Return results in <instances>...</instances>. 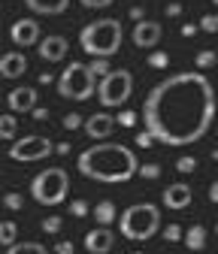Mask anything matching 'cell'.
Listing matches in <instances>:
<instances>
[{
    "instance_id": "cell-1",
    "label": "cell",
    "mask_w": 218,
    "mask_h": 254,
    "mask_svg": "<svg viewBox=\"0 0 218 254\" xmlns=\"http://www.w3.org/2000/svg\"><path fill=\"white\" fill-rule=\"evenodd\" d=\"M215 109V88L200 70L176 73L145 94L143 124L164 145H194L209 133Z\"/></svg>"
},
{
    "instance_id": "cell-2",
    "label": "cell",
    "mask_w": 218,
    "mask_h": 254,
    "mask_svg": "<svg viewBox=\"0 0 218 254\" xmlns=\"http://www.w3.org/2000/svg\"><path fill=\"white\" fill-rule=\"evenodd\" d=\"M140 161L134 148L121 145V142H94L76 157V170L91 179V182H103V185H124L134 176H140Z\"/></svg>"
},
{
    "instance_id": "cell-3",
    "label": "cell",
    "mask_w": 218,
    "mask_h": 254,
    "mask_svg": "<svg viewBox=\"0 0 218 254\" xmlns=\"http://www.w3.org/2000/svg\"><path fill=\"white\" fill-rule=\"evenodd\" d=\"M124 30L118 18H97L79 30V46L91 55V58H112L121 49Z\"/></svg>"
},
{
    "instance_id": "cell-4",
    "label": "cell",
    "mask_w": 218,
    "mask_h": 254,
    "mask_svg": "<svg viewBox=\"0 0 218 254\" xmlns=\"http://www.w3.org/2000/svg\"><path fill=\"white\" fill-rule=\"evenodd\" d=\"M118 230L131 242H145L161 230V212L154 203H134L118 215Z\"/></svg>"
},
{
    "instance_id": "cell-5",
    "label": "cell",
    "mask_w": 218,
    "mask_h": 254,
    "mask_svg": "<svg viewBox=\"0 0 218 254\" xmlns=\"http://www.w3.org/2000/svg\"><path fill=\"white\" fill-rule=\"evenodd\" d=\"M70 194V176L64 167H46L30 179V197L40 206H61Z\"/></svg>"
},
{
    "instance_id": "cell-6",
    "label": "cell",
    "mask_w": 218,
    "mask_h": 254,
    "mask_svg": "<svg viewBox=\"0 0 218 254\" xmlns=\"http://www.w3.org/2000/svg\"><path fill=\"white\" fill-rule=\"evenodd\" d=\"M97 76L91 73V67L88 64H82V61H73L70 67L61 73V79H58V91H61V97H67V100H76V103H82V100H88V97H94L97 94Z\"/></svg>"
},
{
    "instance_id": "cell-7",
    "label": "cell",
    "mask_w": 218,
    "mask_h": 254,
    "mask_svg": "<svg viewBox=\"0 0 218 254\" xmlns=\"http://www.w3.org/2000/svg\"><path fill=\"white\" fill-rule=\"evenodd\" d=\"M134 94V76L128 70H112L106 79H100L97 85V100L103 109H115V106H124L128 97Z\"/></svg>"
},
{
    "instance_id": "cell-8",
    "label": "cell",
    "mask_w": 218,
    "mask_h": 254,
    "mask_svg": "<svg viewBox=\"0 0 218 254\" xmlns=\"http://www.w3.org/2000/svg\"><path fill=\"white\" fill-rule=\"evenodd\" d=\"M49 154H55V142L49 136H21L9 145V157L15 164H37V161H46Z\"/></svg>"
},
{
    "instance_id": "cell-9",
    "label": "cell",
    "mask_w": 218,
    "mask_h": 254,
    "mask_svg": "<svg viewBox=\"0 0 218 254\" xmlns=\"http://www.w3.org/2000/svg\"><path fill=\"white\" fill-rule=\"evenodd\" d=\"M9 37H12V43L21 46V49L40 46V24H37V18H18V21H12Z\"/></svg>"
},
{
    "instance_id": "cell-10",
    "label": "cell",
    "mask_w": 218,
    "mask_h": 254,
    "mask_svg": "<svg viewBox=\"0 0 218 254\" xmlns=\"http://www.w3.org/2000/svg\"><path fill=\"white\" fill-rule=\"evenodd\" d=\"M194 200V190L191 185H185V182H173L164 188V206L173 209V212H182V209H188Z\"/></svg>"
},
{
    "instance_id": "cell-11",
    "label": "cell",
    "mask_w": 218,
    "mask_h": 254,
    "mask_svg": "<svg viewBox=\"0 0 218 254\" xmlns=\"http://www.w3.org/2000/svg\"><path fill=\"white\" fill-rule=\"evenodd\" d=\"M112 248H115L112 227H94L91 233H85V251L88 254H109Z\"/></svg>"
},
{
    "instance_id": "cell-12",
    "label": "cell",
    "mask_w": 218,
    "mask_h": 254,
    "mask_svg": "<svg viewBox=\"0 0 218 254\" xmlns=\"http://www.w3.org/2000/svg\"><path fill=\"white\" fill-rule=\"evenodd\" d=\"M67 37H61V34H49V37H43L40 40V46H37V52H40V58L46 61V64H58L61 58H67Z\"/></svg>"
},
{
    "instance_id": "cell-13",
    "label": "cell",
    "mask_w": 218,
    "mask_h": 254,
    "mask_svg": "<svg viewBox=\"0 0 218 254\" xmlns=\"http://www.w3.org/2000/svg\"><path fill=\"white\" fill-rule=\"evenodd\" d=\"M161 37H164V27L158 24V21H137V27H134V46H140V49H154L161 43Z\"/></svg>"
},
{
    "instance_id": "cell-14",
    "label": "cell",
    "mask_w": 218,
    "mask_h": 254,
    "mask_svg": "<svg viewBox=\"0 0 218 254\" xmlns=\"http://www.w3.org/2000/svg\"><path fill=\"white\" fill-rule=\"evenodd\" d=\"M115 115H109V112H94V115H88V121H85V133L91 136V139H109L112 136V130H115Z\"/></svg>"
},
{
    "instance_id": "cell-15",
    "label": "cell",
    "mask_w": 218,
    "mask_h": 254,
    "mask_svg": "<svg viewBox=\"0 0 218 254\" xmlns=\"http://www.w3.org/2000/svg\"><path fill=\"white\" fill-rule=\"evenodd\" d=\"M37 88H15L6 94V103L12 112H34L37 109Z\"/></svg>"
},
{
    "instance_id": "cell-16",
    "label": "cell",
    "mask_w": 218,
    "mask_h": 254,
    "mask_svg": "<svg viewBox=\"0 0 218 254\" xmlns=\"http://www.w3.org/2000/svg\"><path fill=\"white\" fill-rule=\"evenodd\" d=\"M24 70H27V58L21 52H6L0 58V76L3 79H18L24 76Z\"/></svg>"
},
{
    "instance_id": "cell-17",
    "label": "cell",
    "mask_w": 218,
    "mask_h": 254,
    "mask_svg": "<svg viewBox=\"0 0 218 254\" xmlns=\"http://www.w3.org/2000/svg\"><path fill=\"white\" fill-rule=\"evenodd\" d=\"M24 6L34 15H61V12H67L70 0H24Z\"/></svg>"
},
{
    "instance_id": "cell-18",
    "label": "cell",
    "mask_w": 218,
    "mask_h": 254,
    "mask_svg": "<svg viewBox=\"0 0 218 254\" xmlns=\"http://www.w3.org/2000/svg\"><path fill=\"white\" fill-rule=\"evenodd\" d=\"M91 215H94L97 227H112V221L118 218V209H115V203H112V200H100Z\"/></svg>"
},
{
    "instance_id": "cell-19",
    "label": "cell",
    "mask_w": 218,
    "mask_h": 254,
    "mask_svg": "<svg viewBox=\"0 0 218 254\" xmlns=\"http://www.w3.org/2000/svg\"><path fill=\"white\" fill-rule=\"evenodd\" d=\"M185 245H188L191 251H203L206 248V227L203 224H191L188 230H185Z\"/></svg>"
},
{
    "instance_id": "cell-20",
    "label": "cell",
    "mask_w": 218,
    "mask_h": 254,
    "mask_svg": "<svg viewBox=\"0 0 218 254\" xmlns=\"http://www.w3.org/2000/svg\"><path fill=\"white\" fill-rule=\"evenodd\" d=\"M3 254H52L46 245H40V242H15L12 248H6Z\"/></svg>"
},
{
    "instance_id": "cell-21",
    "label": "cell",
    "mask_w": 218,
    "mask_h": 254,
    "mask_svg": "<svg viewBox=\"0 0 218 254\" xmlns=\"http://www.w3.org/2000/svg\"><path fill=\"white\" fill-rule=\"evenodd\" d=\"M0 242H3L6 248H12L18 242V227L12 224V221H3V224H0Z\"/></svg>"
},
{
    "instance_id": "cell-22",
    "label": "cell",
    "mask_w": 218,
    "mask_h": 254,
    "mask_svg": "<svg viewBox=\"0 0 218 254\" xmlns=\"http://www.w3.org/2000/svg\"><path fill=\"white\" fill-rule=\"evenodd\" d=\"M218 64V55L212 52V49H203V52H197V58H194V67L197 70H209V67H215Z\"/></svg>"
},
{
    "instance_id": "cell-23",
    "label": "cell",
    "mask_w": 218,
    "mask_h": 254,
    "mask_svg": "<svg viewBox=\"0 0 218 254\" xmlns=\"http://www.w3.org/2000/svg\"><path fill=\"white\" fill-rule=\"evenodd\" d=\"M15 130H18V121H15L12 115H0V136H3V139H12Z\"/></svg>"
},
{
    "instance_id": "cell-24",
    "label": "cell",
    "mask_w": 218,
    "mask_h": 254,
    "mask_svg": "<svg viewBox=\"0 0 218 254\" xmlns=\"http://www.w3.org/2000/svg\"><path fill=\"white\" fill-rule=\"evenodd\" d=\"M88 67H91V73H94L97 79H106V76L112 73V70H109V58H94Z\"/></svg>"
},
{
    "instance_id": "cell-25",
    "label": "cell",
    "mask_w": 218,
    "mask_h": 254,
    "mask_svg": "<svg viewBox=\"0 0 218 254\" xmlns=\"http://www.w3.org/2000/svg\"><path fill=\"white\" fill-rule=\"evenodd\" d=\"M167 64H170V55H167V52H161V49L148 55V67H151V70H164Z\"/></svg>"
},
{
    "instance_id": "cell-26",
    "label": "cell",
    "mask_w": 218,
    "mask_h": 254,
    "mask_svg": "<svg viewBox=\"0 0 218 254\" xmlns=\"http://www.w3.org/2000/svg\"><path fill=\"white\" fill-rule=\"evenodd\" d=\"M61 227H64V221H61V215H49V218H43V230H46L49 236L61 233Z\"/></svg>"
},
{
    "instance_id": "cell-27",
    "label": "cell",
    "mask_w": 218,
    "mask_h": 254,
    "mask_svg": "<svg viewBox=\"0 0 218 254\" xmlns=\"http://www.w3.org/2000/svg\"><path fill=\"white\" fill-rule=\"evenodd\" d=\"M176 170H179V173H194V170H197V157H191V154H182L179 161H176Z\"/></svg>"
},
{
    "instance_id": "cell-28",
    "label": "cell",
    "mask_w": 218,
    "mask_h": 254,
    "mask_svg": "<svg viewBox=\"0 0 218 254\" xmlns=\"http://www.w3.org/2000/svg\"><path fill=\"white\" fill-rule=\"evenodd\" d=\"M61 124H64V130H79V127L85 124V118H82L79 112H67V115H64V121H61Z\"/></svg>"
},
{
    "instance_id": "cell-29",
    "label": "cell",
    "mask_w": 218,
    "mask_h": 254,
    "mask_svg": "<svg viewBox=\"0 0 218 254\" xmlns=\"http://www.w3.org/2000/svg\"><path fill=\"white\" fill-rule=\"evenodd\" d=\"M115 121H118L121 127H134V124L140 121V115H137L134 109H124V112H118V115H115Z\"/></svg>"
},
{
    "instance_id": "cell-30",
    "label": "cell",
    "mask_w": 218,
    "mask_h": 254,
    "mask_svg": "<svg viewBox=\"0 0 218 254\" xmlns=\"http://www.w3.org/2000/svg\"><path fill=\"white\" fill-rule=\"evenodd\" d=\"M140 176L148 179V182H151V179H161V164H143V167H140Z\"/></svg>"
},
{
    "instance_id": "cell-31",
    "label": "cell",
    "mask_w": 218,
    "mask_h": 254,
    "mask_svg": "<svg viewBox=\"0 0 218 254\" xmlns=\"http://www.w3.org/2000/svg\"><path fill=\"white\" fill-rule=\"evenodd\" d=\"M70 212H73L76 218H85V215H91L94 209H91V206H88L85 200H73V203H70Z\"/></svg>"
},
{
    "instance_id": "cell-32",
    "label": "cell",
    "mask_w": 218,
    "mask_h": 254,
    "mask_svg": "<svg viewBox=\"0 0 218 254\" xmlns=\"http://www.w3.org/2000/svg\"><path fill=\"white\" fill-rule=\"evenodd\" d=\"M164 239H167V242H179V239H185V233H182L179 224H167V227H164Z\"/></svg>"
},
{
    "instance_id": "cell-33",
    "label": "cell",
    "mask_w": 218,
    "mask_h": 254,
    "mask_svg": "<svg viewBox=\"0 0 218 254\" xmlns=\"http://www.w3.org/2000/svg\"><path fill=\"white\" fill-rule=\"evenodd\" d=\"M197 27H200V30H206V34H215V30H218V15H203Z\"/></svg>"
},
{
    "instance_id": "cell-34",
    "label": "cell",
    "mask_w": 218,
    "mask_h": 254,
    "mask_svg": "<svg viewBox=\"0 0 218 254\" xmlns=\"http://www.w3.org/2000/svg\"><path fill=\"white\" fill-rule=\"evenodd\" d=\"M3 206H6V209H21V206H24V197L12 190V194H6V197H3Z\"/></svg>"
},
{
    "instance_id": "cell-35",
    "label": "cell",
    "mask_w": 218,
    "mask_h": 254,
    "mask_svg": "<svg viewBox=\"0 0 218 254\" xmlns=\"http://www.w3.org/2000/svg\"><path fill=\"white\" fill-rule=\"evenodd\" d=\"M55 254H76V245L70 239H58L55 242Z\"/></svg>"
},
{
    "instance_id": "cell-36",
    "label": "cell",
    "mask_w": 218,
    "mask_h": 254,
    "mask_svg": "<svg viewBox=\"0 0 218 254\" xmlns=\"http://www.w3.org/2000/svg\"><path fill=\"white\" fill-rule=\"evenodd\" d=\"M79 3H82L85 9H103V6H112L115 0H79Z\"/></svg>"
},
{
    "instance_id": "cell-37",
    "label": "cell",
    "mask_w": 218,
    "mask_h": 254,
    "mask_svg": "<svg viewBox=\"0 0 218 254\" xmlns=\"http://www.w3.org/2000/svg\"><path fill=\"white\" fill-rule=\"evenodd\" d=\"M151 142H154V136H151L148 130H140V133H137V145H140V148H151Z\"/></svg>"
},
{
    "instance_id": "cell-38",
    "label": "cell",
    "mask_w": 218,
    "mask_h": 254,
    "mask_svg": "<svg viewBox=\"0 0 218 254\" xmlns=\"http://www.w3.org/2000/svg\"><path fill=\"white\" fill-rule=\"evenodd\" d=\"M30 115H34L37 121H46V118H49V109H46V106H37V109L30 112Z\"/></svg>"
},
{
    "instance_id": "cell-39",
    "label": "cell",
    "mask_w": 218,
    "mask_h": 254,
    "mask_svg": "<svg viewBox=\"0 0 218 254\" xmlns=\"http://www.w3.org/2000/svg\"><path fill=\"white\" fill-rule=\"evenodd\" d=\"M197 30H200L197 24H182V37H194Z\"/></svg>"
},
{
    "instance_id": "cell-40",
    "label": "cell",
    "mask_w": 218,
    "mask_h": 254,
    "mask_svg": "<svg viewBox=\"0 0 218 254\" xmlns=\"http://www.w3.org/2000/svg\"><path fill=\"white\" fill-rule=\"evenodd\" d=\"M209 200L218 206V179H215V182H212V188H209Z\"/></svg>"
},
{
    "instance_id": "cell-41",
    "label": "cell",
    "mask_w": 218,
    "mask_h": 254,
    "mask_svg": "<svg viewBox=\"0 0 218 254\" xmlns=\"http://www.w3.org/2000/svg\"><path fill=\"white\" fill-rule=\"evenodd\" d=\"M167 15H173V18L182 15V3H170V6H167Z\"/></svg>"
},
{
    "instance_id": "cell-42",
    "label": "cell",
    "mask_w": 218,
    "mask_h": 254,
    "mask_svg": "<svg viewBox=\"0 0 218 254\" xmlns=\"http://www.w3.org/2000/svg\"><path fill=\"white\" fill-rule=\"evenodd\" d=\"M55 151L64 157V154H70V142H61V145H55Z\"/></svg>"
},
{
    "instance_id": "cell-43",
    "label": "cell",
    "mask_w": 218,
    "mask_h": 254,
    "mask_svg": "<svg viewBox=\"0 0 218 254\" xmlns=\"http://www.w3.org/2000/svg\"><path fill=\"white\" fill-rule=\"evenodd\" d=\"M131 18H140V21H145V18H143V6H131Z\"/></svg>"
},
{
    "instance_id": "cell-44",
    "label": "cell",
    "mask_w": 218,
    "mask_h": 254,
    "mask_svg": "<svg viewBox=\"0 0 218 254\" xmlns=\"http://www.w3.org/2000/svg\"><path fill=\"white\" fill-rule=\"evenodd\" d=\"M212 157H215V161H218V148H215V151H212Z\"/></svg>"
},
{
    "instance_id": "cell-45",
    "label": "cell",
    "mask_w": 218,
    "mask_h": 254,
    "mask_svg": "<svg viewBox=\"0 0 218 254\" xmlns=\"http://www.w3.org/2000/svg\"><path fill=\"white\" fill-rule=\"evenodd\" d=\"M131 254H145V251H131Z\"/></svg>"
},
{
    "instance_id": "cell-46",
    "label": "cell",
    "mask_w": 218,
    "mask_h": 254,
    "mask_svg": "<svg viewBox=\"0 0 218 254\" xmlns=\"http://www.w3.org/2000/svg\"><path fill=\"white\" fill-rule=\"evenodd\" d=\"M215 236H218V224H215Z\"/></svg>"
},
{
    "instance_id": "cell-47",
    "label": "cell",
    "mask_w": 218,
    "mask_h": 254,
    "mask_svg": "<svg viewBox=\"0 0 218 254\" xmlns=\"http://www.w3.org/2000/svg\"><path fill=\"white\" fill-rule=\"evenodd\" d=\"M212 3H215V6H218V0H212Z\"/></svg>"
}]
</instances>
